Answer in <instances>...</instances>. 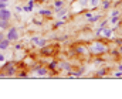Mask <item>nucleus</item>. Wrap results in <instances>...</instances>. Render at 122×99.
Returning <instances> with one entry per match:
<instances>
[{"label":"nucleus","mask_w":122,"mask_h":99,"mask_svg":"<svg viewBox=\"0 0 122 99\" xmlns=\"http://www.w3.org/2000/svg\"><path fill=\"white\" fill-rule=\"evenodd\" d=\"M87 48H88V51H91L92 54H104V52H108V50H109L107 44L99 42V41H95V42L90 44Z\"/></svg>","instance_id":"f257e3e1"},{"label":"nucleus","mask_w":122,"mask_h":99,"mask_svg":"<svg viewBox=\"0 0 122 99\" xmlns=\"http://www.w3.org/2000/svg\"><path fill=\"white\" fill-rule=\"evenodd\" d=\"M19 30L17 27H9L7 28V33H6V38L10 41V42H16L19 40Z\"/></svg>","instance_id":"f03ea898"},{"label":"nucleus","mask_w":122,"mask_h":99,"mask_svg":"<svg viewBox=\"0 0 122 99\" xmlns=\"http://www.w3.org/2000/svg\"><path fill=\"white\" fill-rule=\"evenodd\" d=\"M97 35H102V37H105V38H112L114 35H112V30H109V28H99L98 31H97Z\"/></svg>","instance_id":"7ed1b4c3"},{"label":"nucleus","mask_w":122,"mask_h":99,"mask_svg":"<svg viewBox=\"0 0 122 99\" xmlns=\"http://www.w3.org/2000/svg\"><path fill=\"white\" fill-rule=\"evenodd\" d=\"M10 19H11V13H10V10L6 7V9H1L0 10V20H6V21H10Z\"/></svg>","instance_id":"20e7f679"},{"label":"nucleus","mask_w":122,"mask_h":99,"mask_svg":"<svg viewBox=\"0 0 122 99\" xmlns=\"http://www.w3.org/2000/svg\"><path fill=\"white\" fill-rule=\"evenodd\" d=\"M68 13V7H60V9H56V16L61 19L64 14H67Z\"/></svg>","instance_id":"39448f33"},{"label":"nucleus","mask_w":122,"mask_h":99,"mask_svg":"<svg viewBox=\"0 0 122 99\" xmlns=\"http://www.w3.org/2000/svg\"><path fill=\"white\" fill-rule=\"evenodd\" d=\"M34 72H36L37 75H41V76H43V75H47V74H48V69H47V68H40V66H36V68H34Z\"/></svg>","instance_id":"423d86ee"},{"label":"nucleus","mask_w":122,"mask_h":99,"mask_svg":"<svg viewBox=\"0 0 122 99\" xmlns=\"http://www.w3.org/2000/svg\"><path fill=\"white\" fill-rule=\"evenodd\" d=\"M9 47H10V41H9L7 38H4V40H1V41H0V51L7 50Z\"/></svg>","instance_id":"0eeeda50"},{"label":"nucleus","mask_w":122,"mask_h":99,"mask_svg":"<svg viewBox=\"0 0 122 99\" xmlns=\"http://www.w3.org/2000/svg\"><path fill=\"white\" fill-rule=\"evenodd\" d=\"M7 71H6V76H11V75H14L16 74V68H14V64H11V65H9L7 68H6Z\"/></svg>","instance_id":"6e6552de"},{"label":"nucleus","mask_w":122,"mask_h":99,"mask_svg":"<svg viewBox=\"0 0 122 99\" xmlns=\"http://www.w3.org/2000/svg\"><path fill=\"white\" fill-rule=\"evenodd\" d=\"M99 3H101V0H88V7L91 10H94V9H97L99 6Z\"/></svg>","instance_id":"1a4fd4ad"},{"label":"nucleus","mask_w":122,"mask_h":99,"mask_svg":"<svg viewBox=\"0 0 122 99\" xmlns=\"http://www.w3.org/2000/svg\"><path fill=\"white\" fill-rule=\"evenodd\" d=\"M101 17H102L101 14H95V16L92 14V16H91V17H90V19H87V21H88L90 24H92V23H97V20H99Z\"/></svg>","instance_id":"9d476101"},{"label":"nucleus","mask_w":122,"mask_h":99,"mask_svg":"<svg viewBox=\"0 0 122 99\" xmlns=\"http://www.w3.org/2000/svg\"><path fill=\"white\" fill-rule=\"evenodd\" d=\"M119 21H121L119 16H114V17H111V19L108 20V23H111L112 26H115V24H119Z\"/></svg>","instance_id":"9b49d317"},{"label":"nucleus","mask_w":122,"mask_h":99,"mask_svg":"<svg viewBox=\"0 0 122 99\" xmlns=\"http://www.w3.org/2000/svg\"><path fill=\"white\" fill-rule=\"evenodd\" d=\"M77 52H78V54L88 55V48H87V47H82V45H80V47H77Z\"/></svg>","instance_id":"f8f14e48"},{"label":"nucleus","mask_w":122,"mask_h":99,"mask_svg":"<svg viewBox=\"0 0 122 99\" xmlns=\"http://www.w3.org/2000/svg\"><path fill=\"white\" fill-rule=\"evenodd\" d=\"M38 14H41V16H47V17H50V16L53 14V11H51V10H48V9H41V10L38 11Z\"/></svg>","instance_id":"ddd939ff"},{"label":"nucleus","mask_w":122,"mask_h":99,"mask_svg":"<svg viewBox=\"0 0 122 99\" xmlns=\"http://www.w3.org/2000/svg\"><path fill=\"white\" fill-rule=\"evenodd\" d=\"M111 3L112 1H109V0H101V7L104 9V10H107V9H109V6H111Z\"/></svg>","instance_id":"4468645a"},{"label":"nucleus","mask_w":122,"mask_h":99,"mask_svg":"<svg viewBox=\"0 0 122 99\" xmlns=\"http://www.w3.org/2000/svg\"><path fill=\"white\" fill-rule=\"evenodd\" d=\"M65 1L64 0H54V9H60V7H64Z\"/></svg>","instance_id":"2eb2a0df"},{"label":"nucleus","mask_w":122,"mask_h":99,"mask_svg":"<svg viewBox=\"0 0 122 99\" xmlns=\"http://www.w3.org/2000/svg\"><path fill=\"white\" fill-rule=\"evenodd\" d=\"M77 3L81 6V9H87L88 7V0H77Z\"/></svg>","instance_id":"dca6fc26"},{"label":"nucleus","mask_w":122,"mask_h":99,"mask_svg":"<svg viewBox=\"0 0 122 99\" xmlns=\"http://www.w3.org/2000/svg\"><path fill=\"white\" fill-rule=\"evenodd\" d=\"M41 54H51L53 52V50L51 48H47V45H44V47H41V51H40Z\"/></svg>","instance_id":"f3484780"},{"label":"nucleus","mask_w":122,"mask_h":99,"mask_svg":"<svg viewBox=\"0 0 122 99\" xmlns=\"http://www.w3.org/2000/svg\"><path fill=\"white\" fill-rule=\"evenodd\" d=\"M47 44H48V42H47V40H46V38H40V41L37 42V45H38V47H44V45H47Z\"/></svg>","instance_id":"a211bd4d"},{"label":"nucleus","mask_w":122,"mask_h":99,"mask_svg":"<svg viewBox=\"0 0 122 99\" xmlns=\"http://www.w3.org/2000/svg\"><path fill=\"white\" fill-rule=\"evenodd\" d=\"M31 44H34V45H37V42H38V41H40V37H38V35H34V37H31Z\"/></svg>","instance_id":"6ab92c4d"},{"label":"nucleus","mask_w":122,"mask_h":99,"mask_svg":"<svg viewBox=\"0 0 122 99\" xmlns=\"http://www.w3.org/2000/svg\"><path fill=\"white\" fill-rule=\"evenodd\" d=\"M119 14H121V11H119L118 9H114V10L109 13V16H111V17H114V16H119Z\"/></svg>","instance_id":"aec40b11"},{"label":"nucleus","mask_w":122,"mask_h":99,"mask_svg":"<svg viewBox=\"0 0 122 99\" xmlns=\"http://www.w3.org/2000/svg\"><path fill=\"white\" fill-rule=\"evenodd\" d=\"M104 75H107V69L105 68H102V69H99L97 72V76H104Z\"/></svg>","instance_id":"412c9836"},{"label":"nucleus","mask_w":122,"mask_h":99,"mask_svg":"<svg viewBox=\"0 0 122 99\" xmlns=\"http://www.w3.org/2000/svg\"><path fill=\"white\" fill-rule=\"evenodd\" d=\"M14 50H16V51H20V50H24V45L19 42V44H16V45H14Z\"/></svg>","instance_id":"4be33fe9"},{"label":"nucleus","mask_w":122,"mask_h":99,"mask_svg":"<svg viewBox=\"0 0 122 99\" xmlns=\"http://www.w3.org/2000/svg\"><path fill=\"white\" fill-rule=\"evenodd\" d=\"M94 64H95V65H101V64H104V60H102V58H98V60L94 61Z\"/></svg>","instance_id":"5701e85b"},{"label":"nucleus","mask_w":122,"mask_h":99,"mask_svg":"<svg viewBox=\"0 0 122 99\" xmlns=\"http://www.w3.org/2000/svg\"><path fill=\"white\" fill-rule=\"evenodd\" d=\"M58 65V62H56V61H53V62H51V64H50V65H48V68H50V69H56V66Z\"/></svg>","instance_id":"b1692460"},{"label":"nucleus","mask_w":122,"mask_h":99,"mask_svg":"<svg viewBox=\"0 0 122 99\" xmlns=\"http://www.w3.org/2000/svg\"><path fill=\"white\" fill-rule=\"evenodd\" d=\"M107 24H108V20H104L102 23H99V28H104V27H107Z\"/></svg>","instance_id":"393cba45"},{"label":"nucleus","mask_w":122,"mask_h":99,"mask_svg":"<svg viewBox=\"0 0 122 99\" xmlns=\"http://www.w3.org/2000/svg\"><path fill=\"white\" fill-rule=\"evenodd\" d=\"M4 38H6V33H4L3 30H0V41H1V40H4Z\"/></svg>","instance_id":"a878e982"},{"label":"nucleus","mask_w":122,"mask_h":99,"mask_svg":"<svg viewBox=\"0 0 122 99\" xmlns=\"http://www.w3.org/2000/svg\"><path fill=\"white\" fill-rule=\"evenodd\" d=\"M6 61V55L3 52H0V62H4Z\"/></svg>","instance_id":"bb28decb"},{"label":"nucleus","mask_w":122,"mask_h":99,"mask_svg":"<svg viewBox=\"0 0 122 99\" xmlns=\"http://www.w3.org/2000/svg\"><path fill=\"white\" fill-rule=\"evenodd\" d=\"M6 7H7V3L6 1H0V10L1 9H6Z\"/></svg>","instance_id":"cd10ccee"},{"label":"nucleus","mask_w":122,"mask_h":99,"mask_svg":"<svg viewBox=\"0 0 122 99\" xmlns=\"http://www.w3.org/2000/svg\"><path fill=\"white\" fill-rule=\"evenodd\" d=\"M114 76H117V78H121V76H122V72H121V71H117V72H114Z\"/></svg>","instance_id":"c85d7f7f"},{"label":"nucleus","mask_w":122,"mask_h":99,"mask_svg":"<svg viewBox=\"0 0 122 99\" xmlns=\"http://www.w3.org/2000/svg\"><path fill=\"white\" fill-rule=\"evenodd\" d=\"M62 68H64V69H71V65L67 64V62H64V64H62Z\"/></svg>","instance_id":"c756f323"},{"label":"nucleus","mask_w":122,"mask_h":99,"mask_svg":"<svg viewBox=\"0 0 122 99\" xmlns=\"http://www.w3.org/2000/svg\"><path fill=\"white\" fill-rule=\"evenodd\" d=\"M62 24H64V21H56V23H54V27H60Z\"/></svg>","instance_id":"7c9ffc66"},{"label":"nucleus","mask_w":122,"mask_h":99,"mask_svg":"<svg viewBox=\"0 0 122 99\" xmlns=\"http://www.w3.org/2000/svg\"><path fill=\"white\" fill-rule=\"evenodd\" d=\"M16 11H17V13H21V11H23V7H21V6H17V7H16Z\"/></svg>","instance_id":"2f4dec72"},{"label":"nucleus","mask_w":122,"mask_h":99,"mask_svg":"<svg viewBox=\"0 0 122 99\" xmlns=\"http://www.w3.org/2000/svg\"><path fill=\"white\" fill-rule=\"evenodd\" d=\"M33 23H34V24H37V26H41V24H43V23H41L40 20H36V19L33 20Z\"/></svg>","instance_id":"473e14b6"},{"label":"nucleus","mask_w":122,"mask_h":99,"mask_svg":"<svg viewBox=\"0 0 122 99\" xmlns=\"http://www.w3.org/2000/svg\"><path fill=\"white\" fill-rule=\"evenodd\" d=\"M19 75H20V76H27V72H20Z\"/></svg>","instance_id":"72a5a7b5"},{"label":"nucleus","mask_w":122,"mask_h":99,"mask_svg":"<svg viewBox=\"0 0 122 99\" xmlns=\"http://www.w3.org/2000/svg\"><path fill=\"white\" fill-rule=\"evenodd\" d=\"M118 54H119V55H122V45H121V48L118 50Z\"/></svg>","instance_id":"f704fd0d"},{"label":"nucleus","mask_w":122,"mask_h":99,"mask_svg":"<svg viewBox=\"0 0 122 99\" xmlns=\"http://www.w3.org/2000/svg\"><path fill=\"white\" fill-rule=\"evenodd\" d=\"M118 69H119V71L122 72V64H119V65H118Z\"/></svg>","instance_id":"c9c22d12"},{"label":"nucleus","mask_w":122,"mask_h":99,"mask_svg":"<svg viewBox=\"0 0 122 99\" xmlns=\"http://www.w3.org/2000/svg\"><path fill=\"white\" fill-rule=\"evenodd\" d=\"M109 1H115V0H109Z\"/></svg>","instance_id":"e433bc0d"},{"label":"nucleus","mask_w":122,"mask_h":99,"mask_svg":"<svg viewBox=\"0 0 122 99\" xmlns=\"http://www.w3.org/2000/svg\"><path fill=\"white\" fill-rule=\"evenodd\" d=\"M34 1H37V0H34Z\"/></svg>","instance_id":"4c0bfd02"},{"label":"nucleus","mask_w":122,"mask_h":99,"mask_svg":"<svg viewBox=\"0 0 122 99\" xmlns=\"http://www.w3.org/2000/svg\"><path fill=\"white\" fill-rule=\"evenodd\" d=\"M70 1H71V0H70Z\"/></svg>","instance_id":"58836bf2"},{"label":"nucleus","mask_w":122,"mask_h":99,"mask_svg":"<svg viewBox=\"0 0 122 99\" xmlns=\"http://www.w3.org/2000/svg\"><path fill=\"white\" fill-rule=\"evenodd\" d=\"M121 11H122V10H121Z\"/></svg>","instance_id":"ea45409f"}]
</instances>
